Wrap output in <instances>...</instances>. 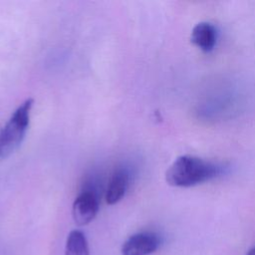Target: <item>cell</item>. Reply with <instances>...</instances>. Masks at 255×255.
I'll use <instances>...</instances> for the list:
<instances>
[{
  "label": "cell",
  "instance_id": "cell-1",
  "mask_svg": "<svg viewBox=\"0 0 255 255\" xmlns=\"http://www.w3.org/2000/svg\"><path fill=\"white\" fill-rule=\"evenodd\" d=\"M224 167L194 155L178 156L167 168L166 182L175 187H190L219 176Z\"/></svg>",
  "mask_w": 255,
  "mask_h": 255
},
{
  "label": "cell",
  "instance_id": "cell-2",
  "mask_svg": "<svg viewBox=\"0 0 255 255\" xmlns=\"http://www.w3.org/2000/svg\"><path fill=\"white\" fill-rule=\"evenodd\" d=\"M34 104L33 99L24 101L13 113L6 126L0 132V157H7L13 153L23 141L30 121V112Z\"/></svg>",
  "mask_w": 255,
  "mask_h": 255
},
{
  "label": "cell",
  "instance_id": "cell-3",
  "mask_svg": "<svg viewBox=\"0 0 255 255\" xmlns=\"http://www.w3.org/2000/svg\"><path fill=\"white\" fill-rule=\"evenodd\" d=\"M99 211V199L97 194L91 190L83 191L74 201L72 215L78 225L89 224Z\"/></svg>",
  "mask_w": 255,
  "mask_h": 255
},
{
  "label": "cell",
  "instance_id": "cell-4",
  "mask_svg": "<svg viewBox=\"0 0 255 255\" xmlns=\"http://www.w3.org/2000/svg\"><path fill=\"white\" fill-rule=\"evenodd\" d=\"M160 245L159 237L153 232H139L130 236L122 247L123 255H150Z\"/></svg>",
  "mask_w": 255,
  "mask_h": 255
},
{
  "label": "cell",
  "instance_id": "cell-5",
  "mask_svg": "<svg viewBox=\"0 0 255 255\" xmlns=\"http://www.w3.org/2000/svg\"><path fill=\"white\" fill-rule=\"evenodd\" d=\"M217 40L216 28L208 22L197 23L191 31V42L203 52L214 49Z\"/></svg>",
  "mask_w": 255,
  "mask_h": 255
},
{
  "label": "cell",
  "instance_id": "cell-6",
  "mask_svg": "<svg viewBox=\"0 0 255 255\" xmlns=\"http://www.w3.org/2000/svg\"><path fill=\"white\" fill-rule=\"evenodd\" d=\"M128 172L125 168H120L113 174L106 193L108 204H116L124 197L128 187Z\"/></svg>",
  "mask_w": 255,
  "mask_h": 255
},
{
  "label": "cell",
  "instance_id": "cell-7",
  "mask_svg": "<svg viewBox=\"0 0 255 255\" xmlns=\"http://www.w3.org/2000/svg\"><path fill=\"white\" fill-rule=\"evenodd\" d=\"M65 255H90L87 238L81 230H72L69 233Z\"/></svg>",
  "mask_w": 255,
  "mask_h": 255
},
{
  "label": "cell",
  "instance_id": "cell-8",
  "mask_svg": "<svg viewBox=\"0 0 255 255\" xmlns=\"http://www.w3.org/2000/svg\"><path fill=\"white\" fill-rule=\"evenodd\" d=\"M246 255H255V247L251 248V249L247 252V254H246Z\"/></svg>",
  "mask_w": 255,
  "mask_h": 255
}]
</instances>
